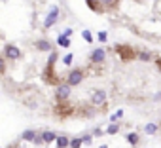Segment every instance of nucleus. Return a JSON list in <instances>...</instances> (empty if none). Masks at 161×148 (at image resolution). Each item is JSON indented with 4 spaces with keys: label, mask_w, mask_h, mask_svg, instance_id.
Listing matches in <instances>:
<instances>
[{
    "label": "nucleus",
    "mask_w": 161,
    "mask_h": 148,
    "mask_svg": "<svg viewBox=\"0 0 161 148\" xmlns=\"http://www.w3.org/2000/svg\"><path fill=\"white\" fill-rule=\"evenodd\" d=\"M83 78L85 76H83V70L82 68H72L70 72H68V76H66V84L70 87H74V86H80Z\"/></svg>",
    "instance_id": "obj_1"
},
{
    "label": "nucleus",
    "mask_w": 161,
    "mask_h": 148,
    "mask_svg": "<svg viewBox=\"0 0 161 148\" xmlns=\"http://www.w3.org/2000/svg\"><path fill=\"white\" fill-rule=\"evenodd\" d=\"M70 95H72V87L68 84H59L57 86V89H55V99H57V101L64 103V101L70 99Z\"/></svg>",
    "instance_id": "obj_2"
},
{
    "label": "nucleus",
    "mask_w": 161,
    "mask_h": 148,
    "mask_svg": "<svg viewBox=\"0 0 161 148\" xmlns=\"http://www.w3.org/2000/svg\"><path fill=\"white\" fill-rule=\"evenodd\" d=\"M4 55H6L10 61H17V59H21V49H19L17 46H13V44H8V46L4 47Z\"/></svg>",
    "instance_id": "obj_3"
},
{
    "label": "nucleus",
    "mask_w": 161,
    "mask_h": 148,
    "mask_svg": "<svg viewBox=\"0 0 161 148\" xmlns=\"http://www.w3.org/2000/svg\"><path fill=\"white\" fill-rule=\"evenodd\" d=\"M89 59H91V63H93V65L104 63V59H106V49H104V47L93 49V52H91V55H89Z\"/></svg>",
    "instance_id": "obj_4"
},
{
    "label": "nucleus",
    "mask_w": 161,
    "mask_h": 148,
    "mask_svg": "<svg viewBox=\"0 0 161 148\" xmlns=\"http://www.w3.org/2000/svg\"><path fill=\"white\" fill-rule=\"evenodd\" d=\"M21 139H23V141H29V142H34V144L42 142L40 131H36V129H27V131H23V133H21Z\"/></svg>",
    "instance_id": "obj_5"
},
{
    "label": "nucleus",
    "mask_w": 161,
    "mask_h": 148,
    "mask_svg": "<svg viewBox=\"0 0 161 148\" xmlns=\"http://www.w3.org/2000/svg\"><path fill=\"white\" fill-rule=\"evenodd\" d=\"M57 17H59V8L55 6V8H51V12L48 13V17H45V21H44V27H45V29H51L53 25L57 23Z\"/></svg>",
    "instance_id": "obj_6"
},
{
    "label": "nucleus",
    "mask_w": 161,
    "mask_h": 148,
    "mask_svg": "<svg viewBox=\"0 0 161 148\" xmlns=\"http://www.w3.org/2000/svg\"><path fill=\"white\" fill-rule=\"evenodd\" d=\"M91 103H93L95 106L104 105V103H106V93H104L102 89H95V91H93V95H91Z\"/></svg>",
    "instance_id": "obj_7"
},
{
    "label": "nucleus",
    "mask_w": 161,
    "mask_h": 148,
    "mask_svg": "<svg viewBox=\"0 0 161 148\" xmlns=\"http://www.w3.org/2000/svg\"><path fill=\"white\" fill-rule=\"evenodd\" d=\"M57 133L55 131H50V129H44V131H40V139H42V142L44 144H51V142H55L57 141Z\"/></svg>",
    "instance_id": "obj_8"
},
{
    "label": "nucleus",
    "mask_w": 161,
    "mask_h": 148,
    "mask_svg": "<svg viewBox=\"0 0 161 148\" xmlns=\"http://www.w3.org/2000/svg\"><path fill=\"white\" fill-rule=\"evenodd\" d=\"M34 47L36 49H40V52H51V42L50 40H45V38H42V40H36V44H34Z\"/></svg>",
    "instance_id": "obj_9"
},
{
    "label": "nucleus",
    "mask_w": 161,
    "mask_h": 148,
    "mask_svg": "<svg viewBox=\"0 0 161 148\" xmlns=\"http://www.w3.org/2000/svg\"><path fill=\"white\" fill-rule=\"evenodd\" d=\"M55 146L57 148H70V139L64 137V135H59L57 141H55Z\"/></svg>",
    "instance_id": "obj_10"
},
{
    "label": "nucleus",
    "mask_w": 161,
    "mask_h": 148,
    "mask_svg": "<svg viewBox=\"0 0 161 148\" xmlns=\"http://www.w3.org/2000/svg\"><path fill=\"white\" fill-rule=\"evenodd\" d=\"M42 76L45 78V82H50V84H57V76H53V67H48Z\"/></svg>",
    "instance_id": "obj_11"
},
{
    "label": "nucleus",
    "mask_w": 161,
    "mask_h": 148,
    "mask_svg": "<svg viewBox=\"0 0 161 148\" xmlns=\"http://www.w3.org/2000/svg\"><path fill=\"white\" fill-rule=\"evenodd\" d=\"M57 46H61V47H70V38L59 34V36H57Z\"/></svg>",
    "instance_id": "obj_12"
},
{
    "label": "nucleus",
    "mask_w": 161,
    "mask_h": 148,
    "mask_svg": "<svg viewBox=\"0 0 161 148\" xmlns=\"http://www.w3.org/2000/svg\"><path fill=\"white\" fill-rule=\"evenodd\" d=\"M157 123H148V126H144V133L146 135H155L157 133Z\"/></svg>",
    "instance_id": "obj_13"
},
{
    "label": "nucleus",
    "mask_w": 161,
    "mask_h": 148,
    "mask_svg": "<svg viewBox=\"0 0 161 148\" xmlns=\"http://www.w3.org/2000/svg\"><path fill=\"white\" fill-rule=\"evenodd\" d=\"M127 142H129L131 146H136V144H139V133H135V131L129 133V135H127Z\"/></svg>",
    "instance_id": "obj_14"
},
{
    "label": "nucleus",
    "mask_w": 161,
    "mask_h": 148,
    "mask_svg": "<svg viewBox=\"0 0 161 148\" xmlns=\"http://www.w3.org/2000/svg\"><path fill=\"white\" fill-rule=\"evenodd\" d=\"M82 137H76V139H70V148H82Z\"/></svg>",
    "instance_id": "obj_15"
},
{
    "label": "nucleus",
    "mask_w": 161,
    "mask_h": 148,
    "mask_svg": "<svg viewBox=\"0 0 161 148\" xmlns=\"http://www.w3.org/2000/svg\"><path fill=\"white\" fill-rule=\"evenodd\" d=\"M82 142L89 146L91 142H93V135H91V133H83V135H82Z\"/></svg>",
    "instance_id": "obj_16"
},
{
    "label": "nucleus",
    "mask_w": 161,
    "mask_h": 148,
    "mask_svg": "<svg viewBox=\"0 0 161 148\" xmlns=\"http://www.w3.org/2000/svg\"><path fill=\"white\" fill-rule=\"evenodd\" d=\"M118 131H120V126H118V123H112V126H108V129H106L108 135H116Z\"/></svg>",
    "instance_id": "obj_17"
},
{
    "label": "nucleus",
    "mask_w": 161,
    "mask_h": 148,
    "mask_svg": "<svg viewBox=\"0 0 161 148\" xmlns=\"http://www.w3.org/2000/svg\"><path fill=\"white\" fill-rule=\"evenodd\" d=\"M72 61H74V55H72V53H66V55L63 57V65H66V67H70Z\"/></svg>",
    "instance_id": "obj_18"
},
{
    "label": "nucleus",
    "mask_w": 161,
    "mask_h": 148,
    "mask_svg": "<svg viewBox=\"0 0 161 148\" xmlns=\"http://www.w3.org/2000/svg\"><path fill=\"white\" fill-rule=\"evenodd\" d=\"M136 57H139L140 61H150L152 59V53L150 52H139V55H136Z\"/></svg>",
    "instance_id": "obj_19"
},
{
    "label": "nucleus",
    "mask_w": 161,
    "mask_h": 148,
    "mask_svg": "<svg viewBox=\"0 0 161 148\" xmlns=\"http://www.w3.org/2000/svg\"><path fill=\"white\" fill-rule=\"evenodd\" d=\"M82 36H83V40H85L87 44H91V42H93V36H91V32H89L87 29H85V31L82 32Z\"/></svg>",
    "instance_id": "obj_20"
},
{
    "label": "nucleus",
    "mask_w": 161,
    "mask_h": 148,
    "mask_svg": "<svg viewBox=\"0 0 161 148\" xmlns=\"http://www.w3.org/2000/svg\"><path fill=\"white\" fill-rule=\"evenodd\" d=\"M85 2H87V6H89L91 10H95V12L99 10V8H97V4H99V0H85Z\"/></svg>",
    "instance_id": "obj_21"
},
{
    "label": "nucleus",
    "mask_w": 161,
    "mask_h": 148,
    "mask_svg": "<svg viewBox=\"0 0 161 148\" xmlns=\"http://www.w3.org/2000/svg\"><path fill=\"white\" fill-rule=\"evenodd\" d=\"M57 112H59L61 116H66V114H70V112H72V108H68V106H63V108H59Z\"/></svg>",
    "instance_id": "obj_22"
},
{
    "label": "nucleus",
    "mask_w": 161,
    "mask_h": 148,
    "mask_svg": "<svg viewBox=\"0 0 161 148\" xmlns=\"http://www.w3.org/2000/svg\"><path fill=\"white\" fill-rule=\"evenodd\" d=\"M97 40H99V42H106V40H108V34L102 31V32H99V34H97Z\"/></svg>",
    "instance_id": "obj_23"
},
{
    "label": "nucleus",
    "mask_w": 161,
    "mask_h": 148,
    "mask_svg": "<svg viewBox=\"0 0 161 148\" xmlns=\"http://www.w3.org/2000/svg\"><path fill=\"white\" fill-rule=\"evenodd\" d=\"M55 61H57V52L50 55V59H48V67H53V63H55Z\"/></svg>",
    "instance_id": "obj_24"
},
{
    "label": "nucleus",
    "mask_w": 161,
    "mask_h": 148,
    "mask_svg": "<svg viewBox=\"0 0 161 148\" xmlns=\"http://www.w3.org/2000/svg\"><path fill=\"white\" fill-rule=\"evenodd\" d=\"M121 116H123V110H118V112H116V114H112V118H110V120H112V121H114V123H116V120H120V118H121Z\"/></svg>",
    "instance_id": "obj_25"
},
{
    "label": "nucleus",
    "mask_w": 161,
    "mask_h": 148,
    "mask_svg": "<svg viewBox=\"0 0 161 148\" xmlns=\"http://www.w3.org/2000/svg\"><path fill=\"white\" fill-rule=\"evenodd\" d=\"M6 72V63H4V59L0 57V74H4Z\"/></svg>",
    "instance_id": "obj_26"
},
{
    "label": "nucleus",
    "mask_w": 161,
    "mask_h": 148,
    "mask_svg": "<svg viewBox=\"0 0 161 148\" xmlns=\"http://www.w3.org/2000/svg\"><path fill=\"white\" fill-rule=\"evenodd\" d=\"M91 135H93V137H101V135H102V129H101V127H95Z\"/></svg>",
    "instance_id": "obj_27"
},
{
    "label": "nucleus",
    "mask_w": 161,
    "mask_h": 148,
    "mask_svg": "<svg viewBox=\"0 0 161 148\" xmlns=\"http://www.w3.org/2000/svg\"><path fill=\"white\" fill-rule=\"evenodd\" d=\"M63 36H66V38H70V36H72V29H66V31L63 32Z\"/></svg>",
    "instance_id": "obj_28"
},
{
    "label": "nucleus",
    "mask_w": 161,
    "mask_h": 148,
    "mask_svg": "<svg viewBox=\"0 0 161 148\" xmlns=\"http://www.w3.org/2000/svg\"><path fill=\"white\" fill-rule=\"evenodd\" d=\"M102 2H104V4H108V6H114V4L118 2V0H102Z\"/></svg>",
    "instance_id": "obj_29"
},
{
    "label": "nucleus",
    "mask_w": 161,
    "mask_h": 148,
    "mask_svg": "<svg viewBox=\"0 0 161 148\" xmlns=\"http://www.w3.org/2000/svg\"><path fill=\"white\" fill-rule=\"evenodd\" d=\"M157 67H159V72H161V59L157 61Z\"/></svg>",
    "instance_id": "obj_30"
},
{
    "label": "nucleus",
    "mask_w": 161,
    "mask_h": 148,
    "mask_svg": "<svg viewBox=\"0 0 161 148\" xmlns=\"http://www.w3.org/2000/svg\"><path fill=\"white\" fill-rule=\"evenodd\" d=\"M101 148H108V146H106V144H101Z\"/></svg>",
    "instance_id": "obj_31"
},
{
    "label": "nucleus",
    "mask_w": 161,
    "mask_h": 148,
    "mask_svg": "<svg viewBox=\"0 0 161 148\" xmlns=\"http://www.w3.org/2000/svg\"><path fill=\"white\" fill-rule=\"evenodd\" d=\"M136 2H142V0H136Z\"/></svg>",
    "instance_id": "obj_32"
}]
</instances>
